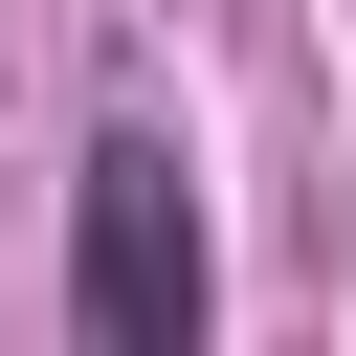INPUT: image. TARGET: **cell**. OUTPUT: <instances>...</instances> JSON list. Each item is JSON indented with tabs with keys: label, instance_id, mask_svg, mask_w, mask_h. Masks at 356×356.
I'll list each match as a JSON object with an SVG mask.
<instances>
[{
	"label": "cell",
	"instance_id": "obj_1",
	"mask_svg": "<svg viewBox=\"0 0 356 356\" xmlns=\"http://www.w3.org/2000/svg\"><path fill=\"white\" fill-rule=\"evenodd\" d=\"M67 312L111 356H178L200 334V200H178V134H89V200H67Z\"/></svg>",
	"mask_w": 356,
	"mask_h": 356
}]
</instances>
